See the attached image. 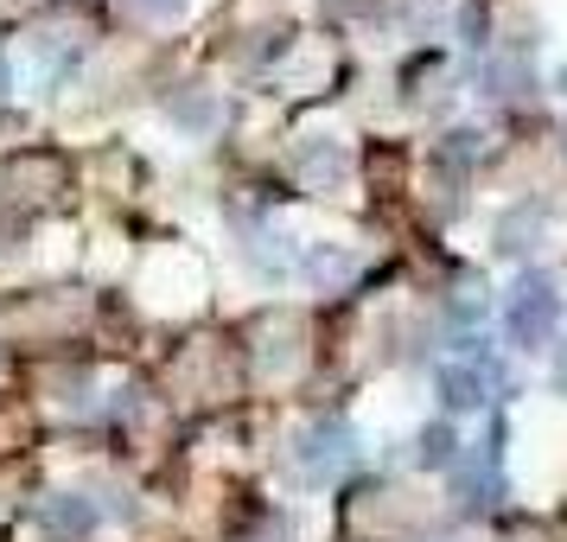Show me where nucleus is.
<instances>
[{
    "mask_svg": "<svg viewBox=\"0 0 567 542\" xmlns=\"http://www.w3.org/2000/svg\"><path fill=\"white\" fill-rule=\"evenodd\" d=\"M39 517H45V530H58V536H90V530H96V504H90V498H71V491L45 498Z\"/></svg>",
    "mask_w": 567,
    "mask_h": 542,
    "instance_id": "obj_1",
    "label": "nucleus"
},
{
    "mask_svg": "<svg viewBox=\"0 0 567 542\" xmlns=\"http://www.w3.org/2000/svg\"><path fill=\"white\" fill-rule=\"evenodd\" d=\"M173 122L179 129H210L217 122V103L210 96H173Z\"/></svg>",
    "mask_w": 567,
    "mask_h": 542,
    "instance_id": "obj_2",
    "label": "nucleus"
},
{
    "mask_svg": "<svg viewBox=\"0 0 567 542\" xmlns=\"http://www.w3.org/2000/svg\"><path fill=\"white\" fill-rule=\"evenodd\" d=\"M141 7H147L154 20H179V13H185V0H141Z\"/></svg>",
    "mask_w": 567,
    "mask_h": 542,
    "instance_id": "obj_3",
    "label": "nucleus"
}]
</instances>
